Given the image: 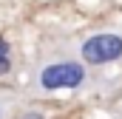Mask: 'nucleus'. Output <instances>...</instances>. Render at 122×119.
<instances>
[{"instance_id":"20e7f679","label":"nucleus","mask_w":122,"mask_h":119,"mask_svg":"<svg viewBox=\"0 0 122 119\" xmlns=\"http://www.w3.org/2000/svg\"><path fill=\"white\" fill-rule=\"evenodd\" d=\"M14 102H17V96H11V94H0V119H9V116H11Z\"/></svg>"},{"instance_id":"39448f33","label":"nucleus","mask_w":122,"mask_h":119,"mask_svg":"<svg viewBox=\"0 0 122 119\" xmlns=\"http://www.w3.org/2000/svg\"><path fill=\"white\" fill-rule=\"evenodd\" d=\"M17 119H46V116H43L40 111H26V114H20Z\"/></svg>"},{"instance_id":"7ed1b4c3","label":"nucleus","mask_w":122,"mask_h":119,"mask_svg":"<svg viewBox=\"0 0 122 119\" xmlns=\"http://www.w3.org/2000/svg\"><path fill=\"white\" fill-rule=\"evenodd\" d=\"M11 71V45L6 37H0V77Z\"/></svg>"},{"instance_id":"f257e3e1","label":"nucleus","mask_w":122,"mask_h":119,"mask_svg":"<svg viewBox=\"0 0 122 119\" xmlns=\"http://www.w3.org/2000/svg\"><path fill=\"white\" fill-rule=\"evenodd\" d=\"M88 79V71H85V62L74 57H57V60H43L37 74H34V82L43 94H54V91H74L80 85H85Z\"/></svg>"},{"instance_id":"f03ea898","label":"nucleus","mask_w":122,"mask_h":119,"mask_svg":"<svg viewBox=\"0 0 122 119\" xmlns=\"http://www.w3.org/2000/svg\"><path fill=\"white\" fill-rule=\"evenodd\" d=\"M80 57L85 65H108L122 57V34L119 31H97L88 34L80 45Z\"/></svg>"}]
</instances>
